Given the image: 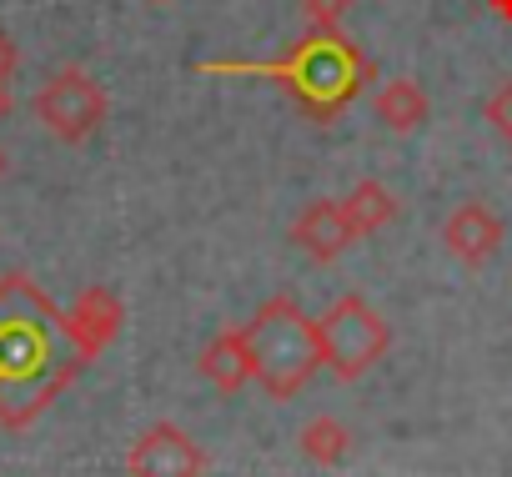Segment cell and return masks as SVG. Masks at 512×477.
Segmentation results:
<instances>
[{
	"label": "cell",
	"instance_id": "6da1fadb",
	"mask_svg": "<svg viewBox=\"0 0 512 477\" xmlns=\"http://www.w3.org/2000/svg\"><path fill=\"white\" fill-rule=\"evenodd\" d=\"M91 367L66 312L26 277H0V427L26 432Z\"/></svg>",
	"mask_w": 512,
	"mask_h": 477
},
{
	"label": "cell",
	"instance_id": "7a4b0ae2",
	"mask_svg": "<svg viewBox=\"0 0 512 477\" xmlns=\"http://www.w3.org/2000/svg\"><path fill=\"white\" fill-rule=\"evenodd\" d=\"M201 76H262L277 81L312 121H337L362 86L372 81V61L342 31H307L277 61H201Z\"/></svg>",
	"mask_w": 512,
	"mask_h": 477
},
{
	"label": "cell",
	"instance_id": "3957f363",
	"mask_svg": "<svg viewBox=\"0 0 512 477\" xmlns=\"http://www.w3.org/2000/svg\"><path fill=\"white\" fill-rule=\"evenodd\" d=\"M246 342H251V367L256 382L272 402H292L322 367V337H317V317H307L297 307V297L277 292L251 312Z\"/></svg>",
	"mask_w": 512,
	"mask_h": 477
},
{
	"label": "cell",
	"instance_id": "277c9868",
	"mask_svg": "<svg viewBox=\"0 0 512 477\" xmlns=\"http://www.w3.org/2000/svg\"><path fill=\"white\" fill-rule=\"evenodd\" d=\"M317 337H322V367H332L342 382H357L367 377L387 347H392V327L382 322V312L372 302H362L357 292L352 297H337L322 317H317Z\"/></svg>",
	"mask_w": 512,
	"mask_h": 477
},
{
	"label": "cell",
	"instance_id": "5b68a950",
	"mask_svg": "<svg viewBox=\"0 0 512 477\" xmlns=\"http://www.w3.org/2000/svg\"><path fill=\"white\" fill-rule=\"evenodd\" d=\"M31 111H36V121H41L56 141L86 146V141L101 131L111 101H106V86H101L86 66H61V71L46 76V86L31 96Z\"/></svg>",
	"mask_w": 512,
	"mask_h": 477
},
{
	"label": "cell",
	"instance_id": "8992f818",
	"mask_svg": "<svg viewBox=\"0 0 512 477\" xmlns=\"http://www.w3.org/2000/svg\"><path fill=\"white\" fill-rule=\"evenodd\" d=\"M126 472L131 477H201L206 472V452L201 442L176 427V422H151L131 452H126Z\"/></svg>",
	"mask_w": 512,
	"mask_h": 477
},
{
	"label": "cell",
	"instance_id": "52a82bcc",
	"mask_svg": "<svg viewBox=\"0 0 512 477\" xmlns=\"http://www.w3.org/2000/svg\"><path fill=\"white\" fill-rule=\"evenodd\" d=\"M352 242H357V231H352L342 201H332V196L307 201V206L297 211V221H292V247H297L302 257H312L317 267L337 262Z\"/></svg>",
	"mask_w": 512,
	"mask_h": 477
},
{
	"label": "cell",
	"instance_id": "ba28073f",
	"mask_svg": "<svg viewBox=\"0 0 512 477\" xmlns=\"http://www.w3.org/2000/svg\"><path fill=\"white\" fill-rule=\"evenodd\" d=\"M442 242L462 267H487L502 252V216L487 201H462L447 221H442Z\"/></svg>",
	"mask_w": 512,
	"mask_h": 477
},
{
	"label": "cell",
	"instance_id": "9c48e42d",
	"mask_svg": "<svg viewBox=\"0 0 512 477\" xmlns=\"http://www.w3.org/2000/svg\"><path fill=\"white\" fill-rule=\"evenodd\" d=\"M66 322H71L76 347L96 362V357L116 342V332H121V322H126V307H121V297H116L111 287H86V292L71 302Z\"/></svg>",
	"mask_w": 512,
	"mask_h": 477
},
{
	"label": "cell",
	"instance_id": "30bf717a",
	"mask_svg": "<svg viewBox=\"0 0 512 477\" xmlns=\"http://www.w3.org/2000/svg\"><path fill=\"white\" fill-rule=\"evenodd\" d=\"M196 372L216 387V392H241L246 382H256V367H251V342H246V327H226L216 332L201 357H196Z\"/></svg>",
	"mask_w": 512,
	"mask_h": 477
},
{
	"label": "cell",
	"instance_id": "8fae6325",
	"mask_svg": "<svg viewBox=\"0 0 512 477\" xmlns=\"http://www.w3.org/2000/svg\"><path fill=\"white\" fill-rule=\"evenodd\" d=\"M372 111H377V121H382L387 131L407 136V131H417V126L427 121V91H422L412 76H392V81L377 86Z\"/></svg>",
	"mask_w": 512,
	"mask_h": 477
},
{
	"label": "cell",
	"instance_id": "7c38bea8",
	"mask_svg": "<svg viewBox=\"0 0 512 477\" xmlns=\"http://www.w3.org/2000/svg\"><path fill=\"white\" fill-rule=\"evenodd\" d=\"M342 211H347V221H352L357 236H372V231H382L387 221H397V196H392L382 181H357V186L342 196Z\"/></svg>",
	"mask_w": 512,
	"mask_h": 477
},
{
	"label": "cell",
	"instance_id": "4fadbf2b",
	"mask_svg": "<svg viewBox=\"0 0 512 477\" xmlns=\"http://www.w3.org/2000/svg\"><path fill=\"white\" fill-rule=\"evenodd\" d=\"M352 427L347 422H337V417H312L307 427H302V452H307V462H317V467H342L347 457H352Z\"/></svg>",
	"mask_w": 512,
	"mask_h": 477
},
{
	"label": "cell",
	"instance_id": "5bb4252c",
	"mask_svg": "<svg viewBox=\"0 0 512 477\" xmlns=\"http://www.w3.org/2000/svg\"><path fill=\"white\" fill-rule=\"evenodd\" d=\"M347 11H352V0H302L307 31H342Z\"/></svg>",
	"mask_w": 512,
	"mask_h": 477
},
{
	"label": "cell",
	"instance_id": "9a60e30c",
	"mask_svg": "<svg viewBox=\"0 0 512 477\" xmlns=\"http://www.w3.org/2000/svg\"><path fill=\"white\" fill-rule=\"evenodd\" d=\"M482 116H487V126L512 146V81H502L492 96H487V106H482Z\"/></svg>",
	"mask_w": 512,
	"mask_h": 477
},
{
	"label": "cell",
	"instance_id": "2e32d148",
	"mask_svg": "<svg viewBox=\"0 0 512 477\" xmlns=\"http://www.w3.org/2000/svg\"><path fill=\"white\" fill-rule=\"evenodd\" d=\"M16 66H21V51H16V41H11V31L0 26V86H6L11 76H16Z\"/></svg>",
	"mask_w": 512,
	"mask_h": 477
},
{
	"label": "cell",
	"instance_id": "e0dca14e",
	"mask_svg": "<svg viewBox=\"0 0 512 477\" xmlns=\"http://www.w3.org/2000/svg\"><path fill=\"white\" fill-rule=\"evenodd\" d=\"M11 111H16V101H11V86H0V121H11Z\"/></svg>",
	"mask_w": 512,
	"mask_h": 477
},
{
	"label": "cell",
	"instance_id": "ac0fdd59",
	"mask_svg": "<svg viewBox=\"0 0 512 477\" xmlns=\"http://www.w3.org/2000/svg\"><path fill=\"white\" fill-rule=\"evenodd\" d=\"M487 6H492L497 21H512V0H487Z\"/></svg>",
	"mask_w": 512,
	"mask_h": 477
},
{
	"label": "cell",
	"instance_id": "d6986e66",
	"mask_svg": "<svg viewBox=\"0 0 512 477\" xmlns=\"http://www.w3.org/2000/svg\"><path fill=\"white\" fill-rule=\"evenodd\" d=\"M0 176H6V146H0Z\"/></svg>",
	"mask_w": 512,
	"mask_h": 477
},
{
	"label": "cell",
	"instance_id": "ffe728a7",
	"mask_svg": "<svg viewBox=\"0 0 512 477\" xmlns=\"http://www.w3.org/2000/svg\"><path fill=\"white\" fill-rule=\"evenodd\" d=\"M156 6H161V0H156Z\"/></svg>",
	"mask_w": 512,
	"mask_h": 477
}]
</instances>
